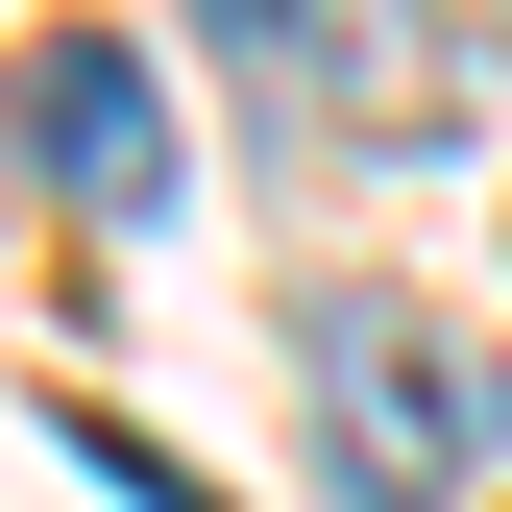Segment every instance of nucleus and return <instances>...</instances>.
I'll return each mask as SVG.
<instances>
[{"label": "nucleus", "mask_w": 512, "mask_h": 512, "mask_svg": "<svg viewBox=\"0 0 512 512\" xmlns=\"http://www.w3.org/2000/svg\"><path fill=\"white\" fill-rule=\"evenodd\" d=\"M244 74H293L317 147H415L439 122V0H220Z\"/></svg>", "instance_id": "nucleus-2"}, {"label": "nucleus", "mask_w": 512, "mask_h": 512, "mask_svg": "<svg viewBox=\"0 0 512 512\" xmlns=\"http://www.w3.org/2000/svg\"><path fill=\"white\" fill-rule=\"evenodd\" d=\"M293 366H317V464H342V512H439V488H464V391H439L415 317L317 293V317H293Z\"/></svg>", "instance_id": "nucleus-1"}, {"label": "nucleus", "mask_w": 512, "mask_h": 512, "mask_svg": "<svg viewBox=\"0 0 512 512\" xmlns=\"http://www.w3.org/2000/svg\"><path fill=\"white\" fill-rule=\"evenodd\" d=\"M464 25H488V49H512V0H464Z\"/></svg>", "instance_id": "nucleus-4"}, {"label": "nucleus", "mask_w": 512, "mask_h": 512, "mask_svg": "<svg viewBox=\"0 0 512 512\" xmlns=\"http://www.w3.org/2000/svg\"><path fill=\"white\" fill-rule=\"evenodd\" d=\"M25 147H49V196L147 220V196H171V98H147V49H122V25H49V49H25Z\"/></svg>", "instance_id": "nucleus-3"}]
</instances>
